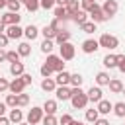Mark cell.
<instances>
[{
	"label": "cell",
	"mask_w": 125,
	"mask_h": 125,
	"mask_svg": "<svg viewBox=\"0 0 125 125\" xmlns=\"http://www.w3.org/2000/svg\"><path fill=\"white\" fill-rule=\"evenodd\" d=\"M70 104L74 109H84L88 105V96L82 92V88H72L70 90Z\"/></svg>",
	"instance_id": "6da1fadb"
},
{
	"label": "cell",
	"mask_w": 125,
	"mask_h": 125,
	"mask_svg": "<svg viewBox=\"0 0 125 125\" xmlns=\"http://www.w3.org/2000/svg\"><path fill=\"white\" fill-rule=\"evenodd\" d=\"M98 45L100 47H105V49H117L119 47V39L115 37V35H109V33H102L100 35V39H98Z\"/></svg>",
	"instance_id": "7a4b0ae2"
},
{
	"label": "cell",
	"mask_w": 125,
	"mask_h": 125,
	"mask_svg": "<svg viewBox=\"0 0 125 125\" xmlns=\"http://www.w3.org/2000/svg\"><path fill=\"white\" fill-rule=\"evenodd\" d=\"M59 49H61V59L62 61H72L74 59V53H76V49H74V45L70 43V41H66V43H62V45H59Z\"/></svg>",
	"instance_id": "3957f363"
},
{
	"label": "cell",
	"mask_w": 125,
	"mask_h": 125,
	"mask_svg": "<svg viewBox=\"0 0 125 125\" xmlns=\"http://www.w3.org/2000/svg\"><path fill=\"white\" fill-rule=\"evenodd\" d=\"M47 64L51 66L53 72H62L64 70V62L59 55H47Z\"/></svg>",
	"instance_id": "277c9868"
},
{
	"label": "cell",
	"mask_w": 125,
	"mask_h": 125,
	"mask_svg": "<svg viewBox=\"0 0 125 125\" xmlns=\"http://www.w3.org/2000/svg\"><path fill=\"white\" fill-rule=\"evenodd\" d=\"M117 10H119V6H117V2L115 0H105L104 2V6H102V12H104V16L109 20V18H113L115 14H117Z\"/></svg>",
	"instance_id": "5b68a950"
},
{
	"label": "cell",
	"mask_w": 125,
	"mask_h": 125,
	"mask_svg": "<svg viewBox=\"0 0 125 125\" xmlns=\"http://www.w3.org/2000/svg\"><path fill=\"white\" fill-rule=\"evenodd\" d=\"M20 20H21V16H18V14H14V12H8V14H4V16H0V21L8 27V25H20Z\"/></svg>",
	"instance_id": "8992f818"
},
{
	"label": "cell",
	"mask_w": 125,
	"mask_h": 125,
	"mask_svg": "<svg viewBox=\"0 0 125 125\" xmlns=\"http://www.w3.org/2000/svg\"><path fill=\"white\" fill-rule=\"evenodd\" d=\"M43 119V107H31L29 113H27V123L29 125H35Z\"/></svg>",
	"instance_id": "52a82bcc"
},
{
	"label": "cell",
	"mask_w": 125,
	"mask_h": 125,
	"mask_svg": "<svg viewBox=\"0 0 125 125\" xmlns=\"http://www.w3.org/2000/svg\"><path fill=\"white\" fill-rule=\"evenodd\" d=\"M4 33H6L8 39H20V37L23 35V29H21L20 25H8Z\"/></svg>",
	"instance_id": "ba28073f"
},
{
	"label": "cell",
	"mask_w": 125,
	"mask_h": 125,
	"mask_svg": "<svg viewBox=\"0 0 125 125\" xmlns=\"http://www.w3.org/2000/svg\"><path fill=\"white\" fill-rule=\"evenodd\" d=\"M8 90H10L12 94H16V96H18V94H21V92L25 90V84H23V80L18 76V78H14V80L10 82V88H8Z\"/></svg>",
	"instance_id": "9c48e42d"
},
{
	"label": "cell",
	"mask_w": 125,
	"mask_h": 125,
	"mask_svg": "<svg viewBox=\"0 0 125 125\" xmlns=\"http://www.w3.org/2000/svg\"><path fill=\"white\" fill-rule=\"evenodd\" d=\"M90 18H92V21H94V23H102V21H105V20H107V18L104 16V12H102V6H98V4H96V6H94V10L90 12Z\"/></svg>",
	"instance_id": "30bf717a"
},
{
	"label": "cell",
	"mask_w": 125,
	"mask_h": 125,
	"mask_svg": "<svg viewBox=\"0 0 125 125\" xmlns=\"http://www.w3.org/2000/svg\"><path fill=\"white\" fill-rule=\"evenodd\" d=\"M100 49V45H98V41L96 39H86L84 43H82V51L86 53V55H90V53H96Z\"/></svg>",
	"instance_id": "8fae6325"
},
{
	"label": "cell",
	"mask_w": 125,
	"mask_h": 125,
	"mask_svg": "<svg viewBox=\"0 0 125 125\" xmlns=\"http://www.w3.org/2000/svg\"><path fill=\"white\" fill-rule=\"evenodd\" d=\"M86 96H88V102H100V100H104L102 98V90H100V86H92L88 92H86Z\"/></svg>",
	"instance_id": "7c38bea8"
},
{
	"label": "cell",
	"mask_w": 125,
	"mask_h": 125,
	"mask_svg": "<svg viewBox=\"0 0 125 125\" xmlns=\"http://www.w3.org/2000/svg\"><path fill=\"white\" fill-rule=\"evenodd\" d=\"M70 90L72 88H68V86H57L55 88V94H57V100H70Z\"/></svg>",
	"instance_id": "4fadbf2b"
},
{
	"label": "cell",
	"mask_w": 125,
	"mask_h": 125,
	"mask_svg": "<svg viewBox=\"0 0 125 125\" xmlns=\"http://www.w3.org/2000/svg\"><path fill=\"white\" fill-rule=\"evenodd\" d=\"M55 82H57V86H68V84H70V72H66V70L57 72Z\"/></svg>",
	"instance_id": "5bb4252c"
},
{
	"label": "cell",
	"mask_w": 125,
	"mask_h": 125,
	"mask_svg": "<svg viewBox=\"0 0 125 125\" xmlns=\"http://www.w3.org/2000/svg\"><path fill=\"white\" fill-rule=\"evenodd\" d=\"M98 113H102V115H105V113H109L111 109H113V104L109 102V100H100L98 102Z\"/></svg>",
	"instance_id": "9a60e30c"
},
{
	"label": "cell",
	"mask_w": 125,
	"mask_h": 125,
	"mask_svg": "<svg viewBox=\"0 0 125 125\" xmlns=\"http://www.w3.org/2000/svg\"><path fill=\"white\" fill-rule=\"evenodd\" d=\"M43 113L45 115H55L57 113V102L55 100H47L43 104Z\"/></svg>",
	"instance_id": "2e32d148"
},
{
	"label": "cell",
	"mask_w": 125,
	"mask_h": 125,
	"mask_svg": "<svg viewBox=\"0 0 125 125\" xmlns=\"http://www.w3.org/2000/svg\"><path fill=\"white\" fill-rule=\"evenodd\" d=\"M23 35H25L29 41H33V39H37V35H39V29H37L33 23H29V25L23 29Z\"/></svg>",
	"instance_id": "e0dca14e"
},
{
	"label": "cell",
	"mask_w": 125,
	"mask_h": 125,
	"mask_svg": "<svg viewBox=\"0 0 125 125\" xmlns=\"http://www.w3.org/2000/svg\"><path fill=\"white\" fill-rule=\"evenodd\" d=\"M66 41H70V31L61 29V31L55 35V43H57V45H62V43H66Z\"/></svg>",
	"instance_id": "ac0fdd59"
},
{
	"label": "cell",
	"mask_w": 125,
	"mask_h": 125,
	"mask_svg": "<svg viewBox=\"0 0 125 125\" xmlns=\"http://www.w3.org/2000/svg\"><path fill=\"white\" fill-rule=\"evenodd\" d=\"M8 119H10V123H21V121H23V113H21V109L12 107V111H10Z\"/></svg>",
	"instance_id": "d6986e66"
},
{
	"label": "cell",
	"mask_w": 125,
	"mask_h": 125,
	"mask_svg": "<svg viewBox=\"0 0 125 125\" xmlns=\"http://www.w3.org/2000/svg\"><path fill=\"white\" fill-rule=\"evenodd\" d=\"M70 20H72L74 23L82 25V23H86V21H88V14H86V12H82V10H78V12H76V14H74Z\"/></svg>",
	"instance_id": "ffe728a7"
},
{
	"label": "cell",
	"mask_w": 125,
	"mask_h": 125,
	"mask_svg": "<svg viewBox=\"0 0 125 125\" xmlns=\"http://www.w3.org/2000/svg\"><path fill=\"white\" fill-rule=\"evenodd\" d=\"M10 74L16 76V78L21 76V74H23V62H12V64H10Z\"/></svg>",
	"instance_id": "44dd1931"
},
{
	"label": "cell",
	"mask_w": 125,
	"mask_h": 125,
	"mask_svg": "<svg viewBox=\"0 0 125 125\" xmlns=\"http://www.w3.org/2000/svg\"><path fill=\"white\" fill-rule=\"evenodd\" d=\"M109 80H111V76H109L107 72H98V74H96V84H98V86H107Z\"/></svg>",
	"instance_id": "7402d4cb"
},
{
	"label": "cell",
	"mask_w": 125,
	"mask_h": 125,
	"mask_svg": "<svg viewBox=\"0 0 125 125\" xmlns=\"http://www.w3.org/2000/svg\"><path fill=\"white\" fill-rule=\"evenodd\" d=\"M107 86H109V90H111L113 94H121V90H123V82L117 80V78H111Z\"/></svg>",
	"instance_id": "603a6c76"
},
{
	"label": "cell",
	"mask_w": 125,
	"mask_h": 125,
	"mask_svg": "<svg viewBox=\"0 0 125 125\" xmlns=\"http://www.w3.org/2000/svg\"><path fill=\"white\" fill-rule=\"evenodd\" d=\"M41 88H43L45 92H55V88H57V82H55L53 78H43V82H41Z\"/></svg>",
	"instance_id": "cb8c5ba5"
},
{
	"label": "cell",
	"mask_w": 125,
	"mask_h": 125,
	"mask_svg": "<svg viewBox=\"0 0 125 125\" xmlns=\"http://www.w3.org/2000/svg\"><path fill=\"white\" fill-rule=\"evenodd\" d=\"M80 10V6H78V0H68V4H66V12H68V18H72L76 12Z\"/></svg>",
	"instance_id": "d4e9b609"
},
{
	"label": "cell",
	"mask_w": 125,
	"mask_h": 125,
	"mask_svg": "<svg viewBox=\"0 0 125 125\" xmlns=\"http://www.w3.org/2000/svg\"><path fill=\"white\" fill-rule=\"evenodd\" d=\"M55 20H68V12H66V8L64 6H57L55 8Z\"/></svg>",
	"instance_id": "484cf974"
},
{
	"label": "cell",
	"mask_w": 125,
	"mask_h": 125,
	"mask_svg": "<svg viewBox=\"0 0 125 125\" xmlns=\"http://www.w3.org/2000/svg\"><path fill=\"white\" fill-rule=\"evenodd\" d=\"M102 62H104V66H107V68H115V66H117V59H115V55H105Z\"/></svg>",
	"instance_id": "4316f807"
},
{
	"label": "cell",
	"mask_w": 125,
	"mask_h": 125,
	"mask_svg": "<svg viewBox=\"0 0 125 125\" xmlns=\"http://www.w3.org/2000/svg\"><path fill=\"white\" fill-rule=\"evenodd\" d=\"M41 33H43V37H45V39H51V41H55V35H57V31H55L51 25H45V27L41 29Z\"/></svg>",
	"instance_id": "83f0119b"
},
{
	"label": "cell",
	"mask_w": 125,
	"mask_h": 125,
	"mask_svg": "<svg viewBox=\"0 0 125 125\" xmlns=\"http://www.w3.org/2000/svg\"><path fill=\"white\" fill-rule=\"evenodd\" d=\"M18 53H20V57H29V55H31L29 43H20V45H18Z\"/></svg>",
	"instance_id": "f1b7e54d"
},
{
	"label": "cell",
	"mask_w": 125,
	"mask_h": 125,
	"mask_svg": "<svg viewBox=\"0 0 125 125\" xmlns=\"http://www.w3.org/2000/svg\"><path fill=\"white\" fill-rule=\"evenodd\" d=\"M117 117H125V104L123 102H117V104H113V109H111Z\"/></svg>",
	"instance_id": "f546056e"
},
{
	"label": "cell",
	"mask_w": 125,
	"mask_h": 125,
	"mask_svg": "<svg viewBox=\"0 0 125 125\" xmlns=\"http://www.w3.org/2000/svg\"><path fill=\"white\" fill-rule=\"evenodd\" d=\"M82 82H84L82 74H70V86H72V88H80Z\"/></svg>",
	"instance_id": "4dcf8cb0"
},
{
	"label": "cell",
	"mask_w": 125,
	"mask_h": 125,
	"mask_svg": "<svg viewBox=\"0 0 125 125\" xmlns=\"http://www.w3.org/2000/svg\"><path fill=\"white\" fill-rule=\"evenodd\" d=\"M100 117V113H98V109H86V121L88 123H96V119Z\"/></svg>",
	"instance_id": "1f68e13d"
},
{
	"label": "cell",
	"mask_w": 125,
	"mask_h": 125,
	"mask_svg": "<svg viewBox=\"0 0 125 125\" xmlns=\"http://www.w3.org/2000/svg\"><path fill=\"white\" fill-rule=\"evenodd\" d=\"M53 41L51 39H43V43H41V51L45 53V55H51V51H53Z\"/></svg>",
	"instance_id": "d6a6232c"
},
{
	"label": "cell",
	"mask_w": 125,
	"mask_h": 125,
	"mask_svg": "<svg viewBox=\"0 0 125 125\" xmlns=\"http://www.w3.org/2000/svg\"><path fill=\"white\" fill-rule=\"evenodd\" d=\"M6 61L12 64V62H20V53L18 51H6Z\"/></svg>",
	"instance_id": "836d02e7"
},
{
	"label": "cell",
	"mask_w": 125,
	"mask_h": 125,
	"mask_svg": "<svg viewBox=\"0 0 125 125\" xmlns=\"http://www.w3.org/2000/svg\"><path fill=\"white\" fill-rule=\"evenodd\" d=\"M94 6H96V2H92V0H82V4H80V10L90 14V12L94 10Z\"/></svg>",
	"instance_id": "e575fe53"
},
{
	"label": "cell",
	"mask_w": 125,
	"mask_h": 125,
	"mask_svg": "<svg viewBox=\"0 0 125 125\" xmlns=\"http://www.w3.org/2000/svg\"><path fill=\"white\" fill-rule=\"evenodd\" d=\"M4 104H6L8 107H18V96H16V94H8Z\"/></svg>",
	"instance_id": "d590c367"
},
{
	"label": "cell",
	"mask_w": 125,
	"mask_h": 125,
	"mask_svg": "<svg viewBox=\"0 0 125 125\" xmlns=\"http://www.w3.org/2000/svg\"><path fill=\"white\" fill-rule=\"evenodd\" d=\"M80 29H82L84 33H94V31H96V23H94V21H86V23L80 25Z\"/></svg>",
	"instance_id": "8d00e7d4"
},
{
	"label": "cell",
	"mask_w": 125,
	"mask_h": 125,
	"mask_svg": "<svg viewBox=\"0 0 125 125\" xmlns=\"http://www.w3.org/2000/svg\"><path fill=\"white\" fill-rule=\"evenodd\" d=\"M41 123H43V125H59V119H57L55 115H43Z\"/></svg>",
	"instance_id": "74e56055"
},
{
	"label": "cell",
	"mask_w": 125,
	"mask_h": 125,
	"mask_svg": "<svg viewBox=\"0 0 125 125\" xmlns=\"http://www.w3.org/2000/svg\"><path fill=\"white\" fill-rule=\"evenodd\" d=\"M39 70H41V76H43V78H51V74H53V70H51V66H49L47 62H45V64H41V68H39Z\"/></svg>",
	"instance_id": "f35d334b"
},
{
	"label": "cell",
	"mask_w": 125,
	"mask_h": 125,
	"mask_svg": "<svg viewBox=\"0 0 125 125\" xmlns=\"http://www.w3.org/2000/svg\"><path fill=\"white\" fill-rule=\"evenodd\" d=\"M6 6H8V10H10V12L18 14V10H20V6H21V4H20L18 0H8V4H6Z\"/></svg>",
	"instance_id": "ab89813d"
},
{
	"label": "cell",
	"mask_w": 125,
	"mask_h": 125,
	"mask_svg": "<svg viewBox=\"0 0 125 125\" xmlns=\"http://www.w3.org/2000/svg\"><path fill=\"white\" fill-rule=\"evenodd\" d=\"M25 8H27L29 12L39 10V0H25Z\"/></svg>",
	"instance_id": "60d3db41"
},
{
	"label": "cell",
	"mask_w": 125,
	"mask_h": 125,
	"mask_svg": "<svg viewBox=\"0 0 125 125\" xmlns=\"http://www.w3.org/2000/svg\"><path fill=\"white\" fill-rule=\"evenodd\" d=\"M27 104H29V96L23 94V92L18 94V105H27Z\"/></svg>",
	"instance_id": "b9f144b4"
},
{
	"label": "cell",
	"mask_w": 125,
	"mask_h": 125,
	"mask_svg": "<svg viewBox=\"0 0 125 125\" xmlns=\"http://www.w3.org/2000/svg\"><path fill=\"white\" fill-rule=\"evenodd\" d=\"M115 59H117V68L125 72V55H115Z\"/></svg>",
	"instance_id": "7bdbcfd3"
},
{
	"label": "cell",
	"mask_w": 125,
	"mask_h": 125,
	"mask_svg": "<svg viewBox=\"0 0 125 125\" xmlns=\"http://www.w3.org/2000/svg\"><path fill=\"white\" fill-rule=\"evenodd\" d=\"M55 6V0H39V8H43V10H51Z\"/></svg>",
	"instance_id": "ee69618b"
},
{
	"label": "cell",
	"mask_w": 125,
	"mask_h": 125,
	"mask_svg": "<svg viewBox=\"0 0 125 125\" xmlns=\"http://www.w3.org/2000/svg\"><path fill=\"white\" fill-rule=\"evenodd\" d=\"M72 123V115H68V113H62V117L59 119V125H70Z\"/></svg>",
	"instance_id": "f6af8a7d"
},
{
	"label": "cell",
	"mask_w": 125,
	"mask_h": 125,
	"mask_svg": "<svg viewBox=\"0 0 125 125\" xmlns=\"http://www.w3.org/2000/svg\"><path fill=\"white\" fill-rule=\"evenodd\" d=\"M20 78H21V80H23V84H25V86H29V84H31V82H33V78H31V74H25V72H23V74H21V76H20Z\"/></svg>",
	"instance_id": "bcb514c9"
},
{
	"label": "cell",
	"mask_w": 125,
	"mask_h": 125,
	"mask_svg": "<svg viewBox=\"0 0 125 125\" xmlns=\"http://www.w3.org/2000/svg\"><path fill=\"white\" fill-rule=\"evenodd\" d=\"M8 37H6V33H0V49H4V47H8Z\"/></svg>",
	"instance_id": "7dc6e473"
},
{
	"label": "cell",
	"mask_w": 125,
	"mask_h": 125,
	"mask_svg": "<svg viewBox=\"0 0 125 125\" xmlns=\"http://www.w3.org/2000/svg\"><path fill=\"white\" fill-rule=\"evenodd\" d=\"M8 88H10V82L6 78H0V92H6Z\"/></svg>",
	"instance_id": "c3c4849f"
},
{
	"label": "cell",
	"mask_w": 125,
	"mask_h": 125,
	"mask_svg": "<svg viewBox=\"0 0 125 125\" xmlns=\"http://www.w3.org/2000/svg\"><path fill=\"white\" fill-rule=\"evenodd\" d=\"M51 27L59 33V31H61V21H59V20H53V21H51Z\"/></svg>",
	"instance_id": "681fc988"
},
{
	"label": "cell",
	"mask_w": 125,
	"mask_h": 125,
	"mask_svg": "<svg viewBox=\"0 0 125 125\" xmlns=\"http://www.w3.org/2000/svg\"><path fill=\"white\" fill-rule=\"evenodd\" d=\"M94 125H109V121H107V119H104V117H98Z\"/></svg>",
	"instance_id": "f907efd6"
},
{
	"label": "cell",
	"mask_w": 125,
	"mask_h": 125,
	"mask_svg": "<svg viewBox=\"0 0 125 125\" xmlns=\"http://www.w3.org/2000/svg\"><path fill=\"white\" fill-rule=\"evenodd\" d=\"M0 125H10V119L4 117V115H0Z\"/></svg>",
	"instance_id": "816d5d0a"
},
{
	"label": "cell",
	"mask_w": 125,
	"mask_h": 125,
	"mask_svg": "<svg viewBox=\"0 0 125 125\" xmlns=\"http://www.w3.org/2000/svg\"><path fill=\"white\" fill-rule=\"evenodd\" d=\"M55 4H59V6H64V8H66V4H68V0H55Z\"/></svg>",
	"instance_id": "f5cc1de1"
},
{
	"label": "cell",
	"mask_w": 125,
	"mask_h": 125,
	"mask_svg": "<svg viewBox=\"0 0 125 125\" xmlns=\"http://www.w3.org/2000/svg\"><path fill=\"white\" fill-rule=\"evenodd\" d=\"M6 107H8V105H6V104H2V102H0V115H4V111H6Z\"/></svg>",
	"instance_id": "db71d44e"
},
{
	"label": "cell",
	"mask_w": 125,
	"mask_h": 125,
	"mask_svg": "<svg viewBox=\"0 0 125 125\" xmlns=\"http://www.w3.org/2000/svg\"><path fill=\"white\" fill-rule=\"evenodd\" d=\"M2 61H6V51H4V49H0V62H2Z\"/></svg>",
	"instance_id": "11a10c76"
},
{
	"label": "cell",
	"mask_w": 125,
	"mask_h": 125,
	"mask_svg": "<svg viewBox=\"0 0 125 125\" xmlns=\"http://www.w3.org/2000/svg\"><path fill=\"white\" fill-rule=\"evenodd\" d=\"M6 4H8V0H0V10H2V8H6Z\"/></svg>",
	"instance_id": "9f6ffc18"
},
{
	"label": "cell",
	"mask_w": 125,
	"mask_h": 125,
	"mask_svg": "<svg viewBox=\"0 0 125 125\" xmlns=\"http://www.w3.org/2000/svg\"><path fill=\"white\" fill-rule=\"evenodd\" d=\"M4 31H6V25H4L2 21H0V33H4Z\"/></svg>",
	"instance_id": "6f0895ef"
},
{
	"label": "cell",
	"mask_w": 125,
	"mask_h": 125,
	"mask_svg": "<svg viewBox=\"0 0 125 125\" xmlns=\"http://www.w3.org/2000/svg\"><path fill=\"white\" fill-rule=\"evenodd\" d=\"M70 125H84V123H82V121H74V119H72V123H70Z\"/></svg>",
	"instance_id": "680465c9"
},
{
	"label": "cell",
	"mask_w": 125,
	"mask_h": 125,
	"mask_svg": "<svg viewBox=\"0 0 125 125\" xmlns=\"http://www.w3.org/2000/svg\"><path fill=\"white\" fill-rule=\"evenodd\" d=\"M18 125H29V123H23V121H21V123H18Z\"/></svg>",
	"instance_id": "91938a15"
},
{
	"label": "cell",
	"mask_w": 125,
	"mask_h": 125,
	"mask_svg": "<svg viewBox=\"0 0 125 125\" xmlns=\"http://www.w3.org/2000/svg\"><path fill=\"white\" fill-rule=\"evenodd\" d=\"M18 2H20V4H21V2H23V4H25V0H18Z\"/></svg>",
	"instance_id": "94428289"
},
{
	"label": "cell",
	"mask_w": 125,
	"mask_h": 125,
	"mask_svg": "<svg viewBox=\"0 0 125 125\" xmlns=\"http://www.w3.org/2000/svg\"><path fill=\"white\" fill-rule=\"evenodd\" d=\"M121 92H123V94H125V86H123V90H121Z\"/></svg>",
	"instance_id": "6125c7cd"
},
{
	"label": "cell",
	"mask_w": 125,
	"mask_h": 125,
	"mask_svg": "<svg viewBox=\"0 0 125 125\" xmlns=\"http://www.w3.org/2000/svg\"><path fill=\"white\" fill-rule=\"evenodd\" d=\"M92 2H96V0H92Z\"/></svg>",
	"instance_id": "be15d7a7"
}]
</instances>
